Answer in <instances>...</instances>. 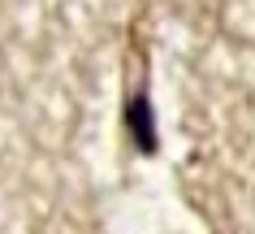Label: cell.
I'll return each instance as SVG.
<instances>
[{
	"label": "cell",
	"mask_w": 255,
	"mask_h": 234,
	"mask_svg": "<svg viewBox=\"0 0 255 234\" xmlns=\"http://www.w3.org/2000/svg\"><path fill=\"white\" fill-rule=\"evenodd\" d=\"M126 126L134 130V139H138V148L143 152H151L156 148V135H151V109H147V96H138L130 109H126Z\"/></svg>",
	"instance_id": "obj_1"
}]
</instances>
